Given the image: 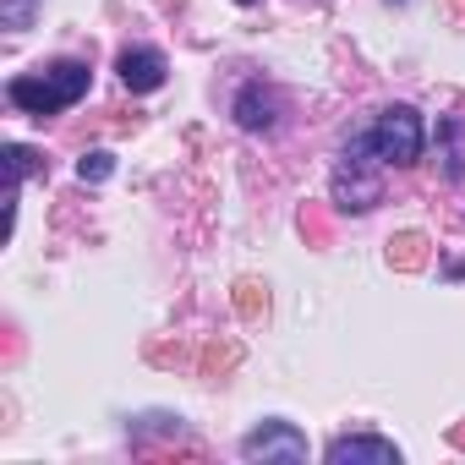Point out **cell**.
Masks as SVG:
<instances>
[{"label": "cell", "mask_w": 465, "mask_h": 465, "mask_svg": "<svg viewBox=\"0 0 465 465\" xmlns=\"http://www.w3.org/2000/svg\"><path fill=\"white\" fill-rule=\"evenodd\" d=\"M372 148H378L383 164H416L421 159V115L411 104L383 110L378 126H372Z\"/></svg>", "instance_id": "6da1fadb"}, {"label": "cell", "mask_w": 465, "mask_h": 465, "mask_svg": "<svg viewBox=\"0 0 465 465\" xmlns=\"http://www.w3.org/2000/svg\"><path fill=\"white\" fill-rule=\"evenodd\" d=\"M242 454L247 460H307V438L291 427V421H263L258 432H247L242 438Z\"/></svg>", "instance_id": "7a4b0ae2"}, {"label": "cell", "mask_w": 465, "mask_h": 465, "mask_svg": "<svg viewBox=\"0 0 465 465\" xmlns=\"http://www.w3.org/2000/svg\"><path fill=\"white\" fill-rule=\"evenodd\" d=\"M329 465H400V449L389 438H334Z\"/></svg>", "instance_id": "3957f363"}, {"label": "cell", "mask_w": 465, "mask_h": 465, "mask_svg": "<svg viewBox=\"0 0 465 465\" xmlns=\"http://www.w3.org/2000/svg\"><path fill=\"white\" fill-rule=\"evenodd\" d=\"M115 72H121V83L132 88V94H153V88H164V55L159 50H126L121 61H115Z\"/></svg>", "instance_id": "277c9868"}, {"label": "cell", "mask_w": 465, "mask_h": 465, "mask_svg": "<svg viewBox=\"0 0 465 465\" xmlns=\"http://www.w3.org/2000/svg\"><path fill=\"white\" fill-rule=\"evenodd\" d=\"M12 104H23L28 115H61L66 110V99L55 94V83L50 77H12Z\"/></svg>", "instance_id": "5b68a950"}, {"label": "cell", "mask_w": 465, "mask_h": 465, "mask_svg": "<svg viewBox=\"0 0 465 465\" xmlns=\"http://www.w3.org/2000/svg\"><path fill=\"white\" fill-rule=\"evenodd\" d=\"M236 121H242L247 132H269V126H274V99H269V94L252 83V88L236 99Z\"/></svg>", "instance_id": "8992f818"}, {"label": "cell", "mask_w": 465, "mask_h": 465, "mask_svg": "<svg viewBox=\"0 0 465 465\" xmlns=\"http://www.w3.org/2000/svg\"><path fill=\"white\" fill-rule=\"evenodd\" d=\"M45 77L55 83V94H61L66 104H77V99L88 94V66H83V61H55V66H50Z\"/></svg>", "instance_id": "52a82bcc"}, {"label": "cell", "mask_w": 465, "mask_h": 465, "mask_svg": "<svg viewBox=\"0 0 465 465\" xmlns=\"http://www.w3.org/2000/svg\"><path fill=\"white\" fill-rule=\"evenodd\" d=\"M110 170H115L110 153H83V159H77V175H83V181H104Z\"/></svg>", "instance_id": "ba28073f"}, {"label": "cell", "mask_w": 465, "mask_h": 465, "mask_svg": "<svg viewBox=\"0 0 465 465\" xmlns=\"http://www.w3.org/2000/svg\"><path fill=\"white\" fill-rule=\"evenodd\" d=\"M6 164H12V186H17L23 175H34V153H28V148H17V143L6 148Z\"/></svg>", "instance_id": "9c48e42d"}, {"label": "cell", "mask_w": 465, "mask_h": 465, "mask_svg": "<svg viewBox=\"0 0 465 465\" xmlns=\"http://www.w3.org/2000/svg\"><path fill=\"white\" fill-rule=\"evenodd\" d=\"M394 247H400V263H416V258H421V242H416V236H400Z\"/></svg>", "instance_id": "30bf717a"}, {"label": "cell", "mask_w": 465, "mask_h": 465, "mask_svg": "<svg viewBox=\"0 0 465 465\" xmlns=\"http://www.w3.org/2000/svg\"><path fill=\"white\" fill-rule=\"evenodd\" d=\"M6 23H12V28L28 23V0H6Z\"/></svg>", "instance_id": "8fae6325"}, {"label": "cell", "mask_w": 465, "mask_h": 465, "mask_svg": "<svg viewBox=\"0 0 465 465\" xmlns=\"http://www.w3.org/2000/svg\"><path fill=\"white\" fill-rule=\"evenodd\" d=\"M242 6H252V0H242Z\"/></svg>", "instance_id": "7c38bea8"}]
</instances>
